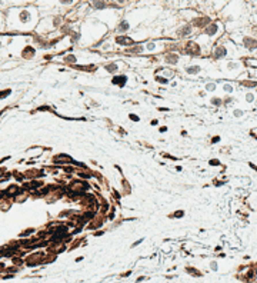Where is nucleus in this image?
Instances as JSON below:
<instances>
[{
	"instance_id": "nucleus-1",
	"label": "nucleus",
	"mask_w": 257,
	"mask_h": 283,
	"mask_svg": "<svg viewBox=\"0 0 257 283\" xmlns=\"http://www.w3.org/2000/svg\"><path fill=\"white\" fill-rule=\"evenodd\" d=\"M126 81H127V76H124V75H119V76H116L111 83L113 84H116V86H120V87H123L124 84H126Z\"/></svg>"
},
{
	"instance_id": "nucleus-2",
	"label": "nucleus",
	"mask_w": 257,
	"mask_h": 283,
	"mask_svg": "<svg viewBox=\"0 0 257 283\" xmlns=\"http://www.w3.org/2000/svg\"><path fill=\"white\" fill-rule=\"evenodd\" d=\"M116 41L119 43V44H133L134 40L133 39H130V37H126V36H119V37H116Z\"/></svg>"
},
{
	"instance_id": "nucleus-3",
	"label": "nucleus",
	"mask_w": 257,
	"mask_h": 283,
	"mask_svg": "<svg viewBox=\"0 0 257 283\" xmlns=\"http://www.w3.org/2000/svg\"><path fill=\"white\" fill-rule=\"evenodd\" d=\"M166 62L170 63V64H176V63L179 62V54H176V53H169V54L166 56Z\"/></svg>"
},
{
	"instance_id": "nucleus-4",
	"label": "nucleus",
	"mask_w": 257,
	"mask_h": 283,
	"mask_svg": "<svg viewBox=\"0 0 257 283\" xmlns=\"http://www.w3.org/2000/svg\"><path fill=\"white\" fill-rule=\"evenodd\" d=\"M186 72L190 73V75H196V73L200 72V66H189V67L186 69Z\"/></svg>"
},
{
	"instance_id": "nucleus-5",
	"label": "nucleus",
	"mask_w": 257,
	"mask_h": 283,
	"mask_svg": "<svg viewBox=\"0 0 257 283\" xmlns=\"http://www.w3.org/2000/svg\"><path fill=\"white\" fill-rule=\"evenodd\" d=\"M117 69H119V67H117V64H116V63H111V64H107V66H106V70H107V72H110V73L117 72Z\"/></svg>"
},
{
	"instance_id": "nucleus-6",
	"label": "nucleus",
	"mask_w": 257,
	"mask_h": 283,
	"mask_svg": "<svg viewBox=\"0 0 257 283\" xmlns=\"http://www.w3.org/2000/svg\"><path fill=\"white\" fill-rule=\"evenodd\" d=\"M94 9H106V3L103 0H97L94 1Z\"/></svg>"
},
{
	"instance_id": "nucleus-7",
	"label": "nucleus",
	"mask_w": 257,
	"mask_h": 283,
	"mask_svg": "<svg viewBox=\"0 0 257 283\" xmlns=\"http://www.w3.org/2000/svg\"><path fill=\"white\" fill-rule=\"evenodd\" d=\"M191 30H193V29H191V26H186L183 30H179V35H180V36H186V35H189Z\"/></svg>"
},
{
	"instance_id": "nucleus-8",
	"label": "nucleus",
	"mask_w": 257,
	"mask_h": 283,
	"mask_svg": "<svg viewBox=\"0 0 257 283\" xmlns=\"http://www.w3.org/2000/svg\"><path fill=\"white\" fill-rule=\"evenodd\" d=\"M64 60H66V62H70V63H73V62H76V56H74V54L66 56V57H64Z\"/></svg>"
},
{
	"instance_id": "nucleus-9",
	"label": "nucleus",
	"mask_w": 257,
	"mask_h": 283,
	"mask_svg": "<svg viewBox=\"0 0 257 283\" xmlns=\"http://www.w3.org/2000/svg\"><path fill=\"white\" fill-rule=\"evenodd\" d=\"M206 89H207V90H214V89H216V84H213V83H209V84L206 86Z\"/></svg>"
},
{
	"instance_id": "nucleus-10",
	"label": "nucleus",
	"mask_w": 257,
	"mask_h": 283,
	"mask_svg": "<svg viewBox=\"0 0 257 283\" xmlns=\"http://www.w3.org/2000/svg\"><path fill=\"white\" fill-rule=\"evenodd\" d=\"M130 119H132V120H134V121H139V120H140L137 115H130Z\"/></svg>"
},
{
	"instance_id": "nucleus-11",
	"label": "nucleus",
	"mask_w": 257,
	"mask_h": 283,
	"mask_svg": "<svg viewBox=\"0 0 257 283\" xmlns=\"http://www.w3.org/2000/svg\"><path fill=\"white\" fill-rule=\"evenodd\" d=\"M246 100H247V102H253V94H247Z\"/></svg>"
},
{
	"instance_id": "nucleus-12",
	"label": "nucleus",
	"mask_w": 257,
	"mask_h": 283,
	"mask_svg": "<svg viewBox=\"0 0 257 283\" xmlns=\"http://www.w3.org/2000/svg\"><path fill=\"white\" fill-rule=\"evenodd\" d=\"M224 90H227V92H231V87L229 86V84H224V87H223Z\"/></svg>"
},
{
	"instance_id": "nucleus-13",
	"label": "nucleus",
	"mask_w": 257,
	"mask_h": 283,
	"mask_svg": "<svg viewBox=\"0 0 257 283\" xmlns=\"http://www.w3.org/2000/svg\"><path fill=\"white\" fill-rule=\"evenodd\" d=\"M234 116H241V110H236L234 112Z\"/></svg>"
},
{
	"instance_id": "nucleus-14",
	"label": "nucleus",
	"mask_w": 257,
	"mask_h": 283,
	"mask_svg": "<svg viewBox=\"0 0 257 283\" xmlns=\"http://www.w3.org/2000/svg\"><path fill=\"white\" fill-rule=\"evenodd\" d=\"M210 266H212V269H213V270H216V269H217V265H216V263H212Z\"/></svg>"
}]
</instances>
